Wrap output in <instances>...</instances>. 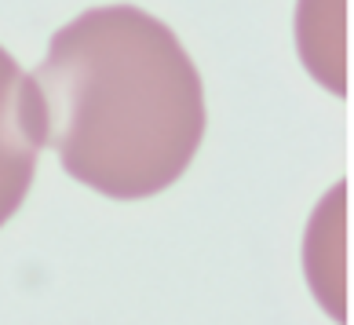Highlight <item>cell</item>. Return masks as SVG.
Masks as SVG:
<instances>
[{
  "label": "cell",
  "mask_w": 354,
  "mask_h": 325,
  "mask_svg": "<svg viewBox=\"0 0 354 325\" xmlns=\"http://www.w3.org/2000/svg\"><path fill=\"white\" fill-rule=\"evenodd\" d=\"M30 77L44 106V147L106 198L168 190L201 147V73L179 37L136 4L81 11Z\"/></svg>",
  "instance_id": "6da1fadb"
},
{
  "label": "cell",
  "mask_w": 354,
  "mask_h": 325,
  "mask_svg": "<svg viewBox=\"0 0 354 325\" xmlns=\"http://www.w3.org/2000/svg\"><path fill=\"white\" fill-rule=\"evenodd\" d=\"M44 150V106L30 73L0 48V227L22 209Z\"/></svg>",
  "instance_id": "7a4b0ae2"
}]
</instances>
